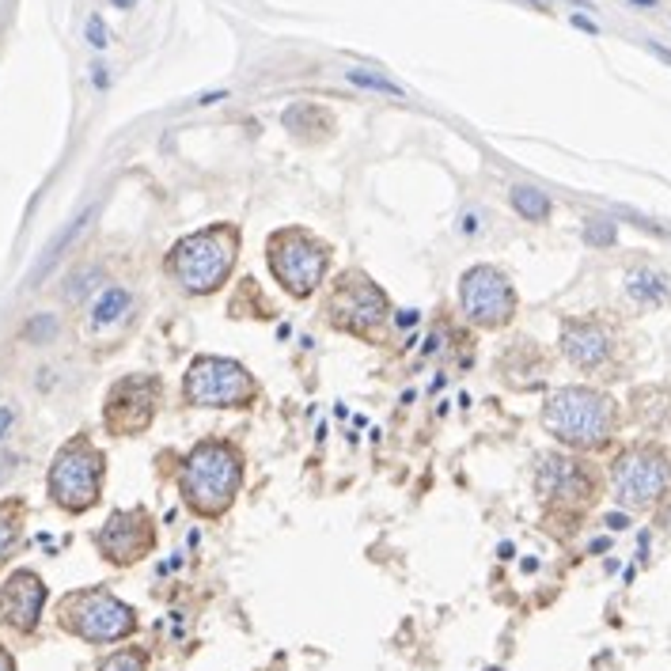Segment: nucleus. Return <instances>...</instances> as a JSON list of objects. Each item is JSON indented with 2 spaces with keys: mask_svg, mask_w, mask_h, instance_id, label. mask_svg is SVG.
Wrapping results in <instances>:
<instances>
[{
  "mask_svg": "<svg viewBox=\"0 0 671 671\" xmlns=\"http://www.w3.org/2000/svg\"><path fill=\"white\" fill-rule=\"evenodd\" d=\"M239 262V228L236 224H209L194 236H182L167 251L164 269L167 277L190 296H212L224 289Z\"/></svg>",
  "mask_w": 671,
  "mask_h": 671,
  "instance_id": "nucleus-2",
  "label": "nucleus"
},
{
  "mask_svg": "<svg viewBox=\"0 0 671 671\" xmlns=\"http://www.w3.org/2000/svg\"><path fill=\"white\" fill-rule=\"evenodd\" d=\"M349 80L356 84V88H368V92H387V95H403V88H398V84L383 80V76H376V73H361V68H353V73H349Z\"/></svg>",
  "mask_w": 671,
  "mask_h": 671,
  "instance_id": "nucleus-24",
  "label": "nucleus"
},
{
  "mask_svg": "<svg viewBox=\"0 0 671 671\" xmlns=\"http://www.w3.org/2000/svg\"><path fill=\"white\" fill-rule=\"evenodd\" d=\"M107 459L88 436H73L50 463V501L65 512H88L99 505Z\"/></svg>",
  "mask_w": 671,
  "mask_h": 671,
  "instance_id": "nucleus-7",
  "label": "nucleus"
},
{
  "mask_svg": "<svg viewBox=\"0 0 671 671\" xmlns=\"http://www.w3.org/2000/svg\"><path fill=\"white\" fill-rule=\"evenodd\" d=\"M611 485H615L619 505L626 508H649L671 490V463L660 448H630L622 451L611 467Z\"/></svg>",
  "mask_w": 671,
  "mask_h": 671,
  "instance_id": "nucleus-9",
  "label": "nucleus"
},
{
  "mask_svg": "<svg viewBox=\"0 0 671 671\" xmlns=\"http://www.w3.org/2000/svg\"><path fill=\"white\" fill-rule=\"evenodd\" d=\"M0 671H16V660H12V656H8V649H4V645H0Z\"/></svg>",
  "mask_w": 671,
  "mask_h": 671,
  "instance_id": "nucleus-30",
  "label": "nucleus"
},
{
  "mask_svg": "<svg viewBox=\"0 0 671 671\" xmlns=\"http://www.w3.org/2000/svg\"><path fill=\"white\" fill-rule=\"evenodd\" d=\"M110 4H114V8H133L137 0H110Z\"/></svg>",
  "mask_w": 671,
  "mask_h": 671,
  "instance_id": "nucleus-32",
  "label": "nucleus"
},
{
  "mask_svg": "<svg viewBox=\"0 0 671 671\" xmlns=\"http://www.w3.org/2000/svg\"><path fill=\"white\" fill-rule=\"evenodd\" d=\"M266 262L284 292L304 300L331 274V247L319 236H311L308 228H284V232L269 236Z\"/></svg>",
  "mask_w": 671,
  "mask_h": 671,
  "instance_id": "nucleus-5",
  "label": "nucleus"
},
{
  "mask_svg": "<svg viewBox=\"0 0 671 671\" xmlns=\"http://www.w3.org/2000/svg\"><path fill=\"white\" fill-rule=\"evenodd\" d=\"M12 475H16V455H8V451H0V485H4Z\"/></svg>",
  "mask_w": 671,
  "mask_h": 671,
  "instance_id": "nucleus-27",
  "label": "nucleus"
},
{
  "mask_svg": "<svg viewBox=\"0 0 671 671\" xmlns=\"http://www.w3.org/2000/svg\"><path fill=\"white\" fill-rule=\"evenodd\" d=\"M88 42H92V46H107V23L99 20V16L88 20Z\"/></svg>",
  "mask_w": 671,
  "mask_h": 671,
  "instance_id": "nucleus-26",
  "label": "nucleus"
},
{
  "mask_svg": "<svg viewBox=\"0 0 671 671\" xmlns=\"http://www.w3.org/2000/svg\"><path fill=\"white\" fill-rule=\"evenodd\" d=\"M57 622L88 645H114V641L133 637L137 611L122 603L110 588H80L57 603Z\"/></svg>",
  "mask_w": 671,
  "mask_h": 671,
  "instance_id": "nucleus-4",
  "label": "nucleus"
},
{
  "mask_svg": "<svg viewBox=\"0 0 671 671\" xmlns=\"http://www.w3.org/2000/svg\"><path fill=\"white\" fill-rule=\"evenodd\" d=\"M512 209L523 220H547L550 217V197L535 187H512Z\"/></svg>",
  "mask_w": 671,
  "mask_h": 671,
  "instance_id": "nucleus-20",
  "label": "nucleus"
},
{
  "mask_svg": "<svg viewBox=\"0 0 671 671\" xmlns=\"http://www.w3.org/2000/svg\"><path fill=\"white\" fill-rule=\"evenodd\" d=\"M95 547L110 565H133L156 550V523L145 508L114 512L95 531Z\"/></svg>",
  "mask_w": 671,
  "mask_h": 671,
  "instance_id": "nucleus-12",
  "label": "nucleus"
},
{
  "mask_svg": "<svg viewBox=\"0 0 671 671\" xmlns=\"http://www.w3.org/2000/svg\"><path fill=\"white\" fill-rule=\"evenodd\" d=\"M615 403L592 387H562L542 406V429L569 448H603L615 433Z\"/></svg>",
  "mask_w": 671,
  "mask_h": 671,
  "instance_id": "nucleus-3",
  "label": "nucleus"
},
{
  "mask_svg": "<svg viewBox=\"0 0 671 671\" xmlns=\"http://www.w3.org/2000/svg\"><path fill=\"white\" fill-rule=\"evenodd\" d=\"M133 316V292L122 289V284H110V289H103L92 308H88V334L92 338H103L110 331H118V326H125Z\"/></svg>",
  "mask_w": 671,
  "mask_h": 671,
  "instance_id": "nucleus-16",
  "label": "nucleus"
},
{
  "mask_svg": "<svg viewBox=\"0 0 671 671\" xmlns=\"http://www.w3.org/2000/svg\"><path fill=\"white\" fill-rule=\"evenodd\" d=\"M53 334H57V319L53 316L31 319V323H27V331H23V338H31V341H50Z\"/></svg>",
  "mask_w": 671,
  "mask_h": 671,
  "instance_id": "nucleus-25",
  "label": "nucleus"
},
{
  "mask_svg": "<svg viewBox=\"0 0 671 671\" xmlns=\"http://www.w3.org/2000/svg\"><path fill=\"white\" fill-rule=\"evenodd\" d=\"M562 353L580 372H599L611 361V331L595 319H569L562 326Z\"/></svg>",
  "mask_w": 671,
  "mask_h": 671,
  "instance_id": "nucleus-15",
  "label": "nucleus"
},
{
  "mask_svg": "<svg viewBox=\"0 0 671 671\" xmlns=\"http://www.w3.org/2000/svg\"><path fill=\"white\" fill-rule=\"evenodd\" d=\"M607 527H611V531H622V527H630V520H626V512H611Z\"/></svg>",
  "mask_w": 671,
  "mask_h": 671,
  "instance_id": "nucleus-29",
  "label": "nucleus"
},
{
  "mask_svg": "<svg viewBox=\"0 0 671 671\" xmlns=\"http://www.w3.org/2000/svg\"><path fill=\"white\" fill-rule=\"evenodd\" d=\"M535 482H539V493L558 505H584L595 497V475L580 459H573V455H558V451L542 455Z\"/></svg>",
  "mask_w": 671,
  "mask_h": 671,
  "instance_id": "nucleus-13",
  "label": "nucleus"
},
{
  "mask_svg": "<svg viewBox=\"0 0 671 671\" xmlns=\"http://www.w3.org/2000/svg\"><path fill=\"white\" fill-rule=\"evenodd\" d=\"M243 490V451L228 440H202L179 463V493L194 516L220 520Z\"/></svg>",
  "mask_w": 671,
  "mask_h": 671,
  "instance_id": "nucleus-1",
  "label": "nucleus"
},
{
  "mask_svg": "<svg viewBox=\"0 0 671 671\" xmlns=\"http://www.w3.org/2000/svg\"><path fill=\"white\" fill-rule=\"evenodd\" d=\"M42 607H46V584L31 569H20L0 588V622L12 626L16 634H35Z\"/></svg>",
  "mask_w": 671,
  "mask_h": 671,
  "instance_id": "nucleus-14",
  "label": "nucleus"
},
{
  "mask_svg": "<svg viewBox=\"0 0 671 671\" xmlns=\"http://www.w3.org/2000/svg\"><path fill=\"white\" fill-rule=\"evenodd\" d=\"M92 217H95V209H88V212H80V217H76L73 224H68V228H65V232H61V236H57V239L50 243V251H46V259H42V262H38V269H35V277H42V274H50V269H53V262H57V259H61V254L68 251V243H73V239H76V236L84 232V228H88V224H92Z\"/></svg>",
  "mask_w": 671,
  "mask_h": 671,
  "instance_id": "nucleus-19",
  "label": "nucleus"
},
{
  "mask_svg": "<svg viewBox=\"0 0 671 671\" xmlns=\"http://www.w3.org/2000/svg\"><path fill=\"white\" fill-rule=\"evenodd\" d=\"M634 4H641V8H652V4H656V0H634Z\"/></svg>",
  "mask_w": 671,
  "mask_h": 671,
  "instance_id": "nucleus-34",
  "label": "nucleus"
},
{
  "mask_svg": "<svg viewBox=\"0 0 671 671\" xmlns=\"http://www.w3.org/2000/svg\"><path fill=\"white\" fill-rule=\"evenodd\" d=\"M660 520H664V527H667V535H671V505L664 508V516H660Z\"/></svg>",
  "mask_w": 671,
  "mask_h": 671,
  "instance_id": "nucleus-33",
  "label": "nucleus"
},
{
  "mask_svg": "<svg viewBox=\"0 0 671 671\" xmlns=\"http://www.w3.org/2000/svg\"><path fill=\"white\" fill-rule=\"evenodd\" d=\"M573 23H577V27H584V31H588V35H595V27H592V23H588V20H584V16H577V20H573Z\"/></svg>",
  "mask_w": 671,
  "mask_h": 671,
  "instance_id": "nucleus-31",
  "label": "nucleus"
},
{
  "mask_svg": "<svg viewBox=\"0 0 671 671\" xmlns=\"http://www.w3.org/2000/svg\"><path fill=\"white\" fill-rule=\"evenodd\" d=\"M160 395H164V379L152 372H133L122 376L110 387L107 403H103V425L114 436H137L145 433L156 421L160 410Z\"/></svg>",
  "mask_w": 671,
  "mask_h": 671,
  "instance_id": "nucleus-10",
  "label": "nucleus"
},
{
  "mask_svg": "<svg viewBox=\"0 0 671 671\" xmlns=\"http://www.w3.org/2000/svg\"><path fill=\"white\" fill-rule=\"evenodd\" d=\"M12 421H16V410H12V406H0V436L12 429Z\"/></svg>",
  "mask_w": 671,
  "mask_h": 671,
  "instance_id": "nucleus-28",
  "label": "nucleus"
},
{
  "mask_svg": "<svg viewBox=\"0 0 671 671\" xmlns=\"http://www.w3.org/2000/svg\"><path fill=\"white\" fill-rule=\"evenodd\" d=\"M615 224L607 217H592L588 228H584V239H588V247H615Z\"/></svg>",
  "mask_w": 671,
  "mask_h": 671,
  "instance_id": "nucleus-23",
  "label": "nucleus"
},
{
  "mask_svg": "<svg viewBox=\"0 0 671 671\" xmlns=\"http://www.w3.org/2000/svg\"><path fill=\"white\" fill-rule=\"evenodd\" d=\"M259 379L228 356H194L182 376V398L202 410H247L259 403Z\"/></svg>",
  "mask_w": 671,
  "mask_h": 671,
  "instance_id": "nucleus-6",
  "label": "nucleus"
},
{
  "mask_svg": "<svg viewBox=\"0 0 671 671\" xmlns=\"http://www.w3.org/2000/svg\"><path fill=\"white\" fill-rule=\"evenodd\" d=\"M23 535V501H0V565L16 554V542Z\"/></svg>",
  "mask_w": 671,
  "mask_h": 671,
  "instance_id": "nucleus-18",
  "label": "nucleus"
},
{
  "mask_svg": "<svg viewBox=\"0 0 671 671\" xmlns=\"http://www.w3.org/2000/svg\"><path fill=\"white\" fill-rule=\"evenodd\" d=\"M626 296H630L637 308H660L667 300V277L652 266L626 269Z\"/></svg>",
  "mask_w": 671,
  "mask_h": 671,
  "instance_id": "nucleus-17",
  "label": "nucleus"
},
{
  "mask_svg": "<svg viewBox=\"0 0 671 671\" xmlns=\"http://www.w3.org/2000/svg\"><path fill=\"white\" fill-rule=\"evenodd\" d=\"M99 671H148V656L140 649H118L99 664Z\"/></svg>",
  "mask_w": 671,
  "mask_h": 671,
  "instance_id": "nucleus-21",
  "label": "nucleus"
},
{
  "mask_svg": "<svg viewBox=\"0 0 671 671\" xmlns=\"http://www.w3.org/2000/svg\"><path fill=\"white\" fill-rule=\"evenodd\" d=\"M99 281H103V269H99V266H92V269H80L76 281H68V284H65V300H73V304H80V300L88 296Z\"/></svg>",
  "mask_w": 671,
  "mask_h": 671,
  "instance_id": "nucleus-22",
  "label": "nucleus"
},
{
  "mask_svg": "<svg viewBox=\"0 0 671 671\" xmlns=\"http://www.w3.org/2000/svg\"><path fill=\"white\" fill-rule=\"evenodd\" d=\"M459 308L475 326L497 331L516 316V289L497 266H470L459 281Z\"/></svg>",
  "mask_w": 671,
  "mask_h": 671,
  "instance_id": "nucleus-11",
  "label": "nucleus"
},
{
  "mask_svg": "<svg viewBox=\"0 0 671 671\" xmlns=\"http://www.w3.org/2000/svg\"><path fill=\"white\" fill-rule=\"evenodd\" d=\"M326 319L334 331L353 334L361 341H379L391 319V300L372 277L341 274L326 296Z\"/></svg>",
  "mask_w": 671,
  "mask_h": 671,
  "instance_id": "nucleus-8",
  "label": "nucleus"
}]
</instances>
